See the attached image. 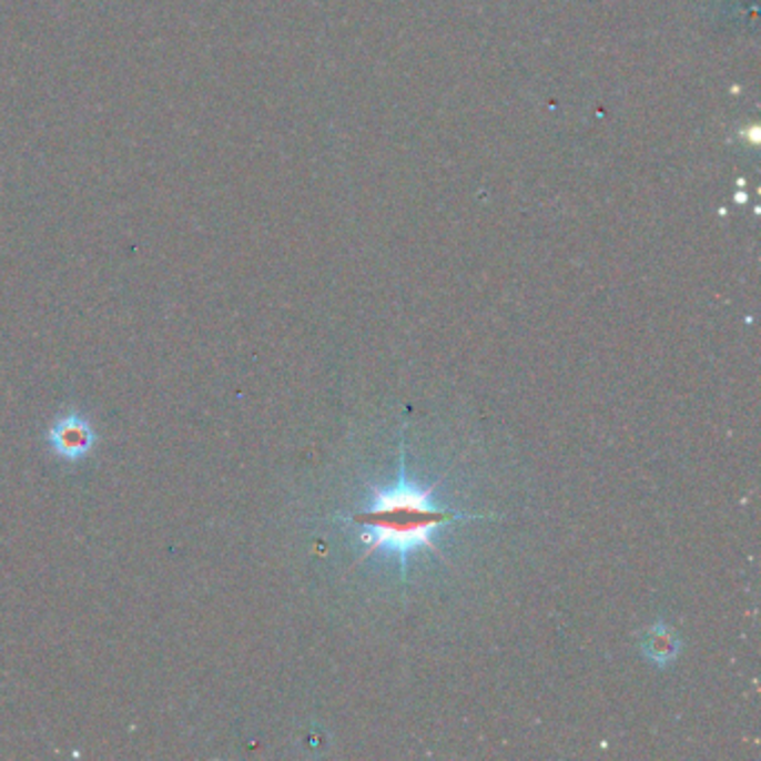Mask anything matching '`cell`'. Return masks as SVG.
<instances>
[{"label": "cell", "instance_id": "1", "mask_svg": "<svg viewBox=\"0 0 761 761\" xmlns=\"http://www.w3.org/2000/svg\"><path fill=\"white\" fill-rule=\"evenodd\" d=\"M405 429H403V440H400V471H398L396 483L392 487L368 485V491H371L368 503L362 509L353 511L351 516H342V518L337 516V520L359 527V540L364 542L366 549L357 562H364L375 551H383V549H389L400 558L403 586H407L409 556L414 551L427 549L449 565L447 556L436 547V540H434L436 531L460 520L496 518L494 514L489 516L467 514L460 509L436 505L434 491L440 487V480H436L429 487H423L407 476Z\"/></svg>", "mask_w": 761, "mask_h": 761}, {"label": "cell", "instance_id": "2", "mask_svg": "<svg viewBox=\"0 0 761 761\" xmlns=\"http://www.w3.org/2000/svg\"><path fill=\"white\" fill-rule=\"evenodd\" d=\"M679 648H681L679 639H677L674 632L668 630L663 623H657V626L652 628L650 637L643 641V655H646L650 661L659 663V666H666V663L674 661L677 655H679Z\"/></svg>", "mask_w": 761, "mask_h": 761}, {"label": "cell", "instance_id": "3", "mask_svg": "<svg viewBox=\"0 0 761 761\" xmlns=\"http://www.w3.org/2000/svg\"><path fill=\"white\" fill-rule=\"evenodd\" d=\"M61 443H68L72 449H77V445H85V436H81L77 429L72 432V427H68V429L61 434Z\"/></svg>", "mask_w": 761, "mask_h": 761}]
</instances>
